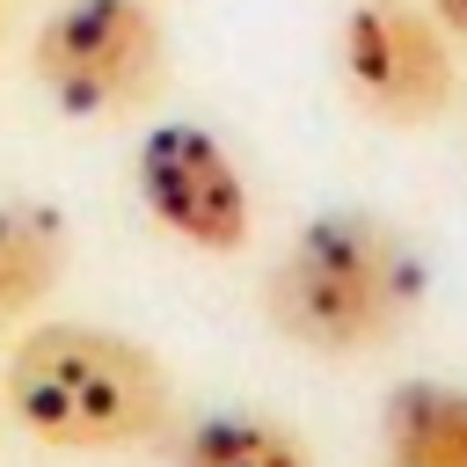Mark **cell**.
<instances>
[{"mask_svg": "<svg viewBox=\"0 0 467 467\" xmlns=\"http://www.w3.org/2000/svg\"><path fill=\"white\" fill-rule=\"evenodd\" d=\"M416 299H423V270L401 248V234L372 212L306 219L270 270V321L321 358H358L387 343L416 314Z\"/></svg>", "mask_w": 467, "mask_h": 467, "instance_id": "1", "label": "cell"}, {"mask_svg": "<svg viewBox=\"0 0 467 467\" xmlns=\"http://www.w3.org/2000/svg\"><path fill=\"white\" fill-rule=\"evenodd\" d=\"M7 409L66 452H124L146 445L168 423V372L146 343L95 328V321H51L15 343L7 358Z\"/></svg>", "mask_w": 467, "mask_h": 467, "instance_id": "2", "label": "cell"}, {"mask_svg": "<svg viewBox=\"0 0 467 467\" xmlns=\"http://www.w3.org/2000/svg\"><path fill=\"white\" fill-rule=\"evenodd\" d=\"M29 58L66 117H117L161 88V22L146 0H66Z\"/></svg>", "mask_w": 467, "mask_h": 467, "instance_id": "3", "label": "cell"}, {"mask_svg": "<svg viewBox=\"0 0 467 467\" xmlns=\"http://www.w3.org/2000/svg\"><path fill=\"white\" fill-rule=\"evenodd\" d=\"M343 80L379 124H431L452 109V51L445 22L416 0H350L343 7Z\"/></svg>", "mask_w": 467, "mask_h": 467, "instance_id": "4", "label": "cell"}, {"mask_svg": "<svg viewBox=\"0 0 467 467\" xmlns=\"http://www.w3.org/2000/svg\"><path fill=\"white\" fill-rule=\"evenodd\" d=\"M139 197L175 241H190L204 255H234L255 226L234 153L197 124H153L139 139Z\"/></svg>", "mask_w": 467, "mask_h": 467, "instance_id": "5", "label": "cell"}, {"mask_svg": "<svg viewBox=\"0 0 467 467\" xmlns=\"http://www.w3.org/2000/svg\"><path fill=\"white\" fill-rule=\"evenodd\" d=\"M379 460L387 467H467V387L401 379L379 409Z\"/></svg>", "mask_w": 467, "mask_h": 467, "instance_id": "6", "label": "cell"}, {"mask_svg": "<svg viewBox=\"0 0 467 467\" xmlns=\"http://www.w3.org/2000/svg\"><path fill=\"white\" fill-rule=\"evenodd\" d=\"M66 270V219L36 197H0V321L29 314Z\"/></svg>", "mask_w": 467, "mask_h": 467, "instance_id": "7", "label": "cell"}, {"mask_svg": "<svg viewBox=\"0 0 467 467\" xmlns=\"http://www.w3.org/2000/svg\"><path fill=\"white\" fill-rule=\"evenodd\" d=\"M175 467H314V452L270 416H204L182 431Z\"/></svg>", "mask_w": 467, "mask_h": 467, "instance_id": "8", "label": "cell"}, {"mask_svg": "<svg viewBox=\"0 0 467 467\" xmlns=\"http://www.w3.org/2000/svg\"><path fill=\"white\" fill-rule=\"evenodd\" d=\"M431 15L445 22V36H467V0H431Z\"/></svg>", "mask_w": 467, "mask_h": 467, "instance_id": "9", "label": "cell"}]
</instances>
